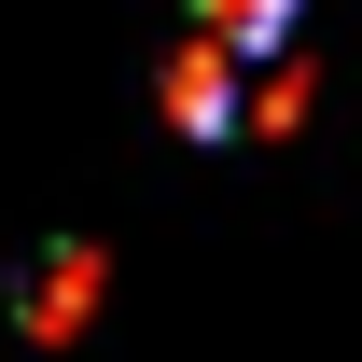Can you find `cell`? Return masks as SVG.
I'll use <instances>...</instances> for the list:
<instances>
[{
    "label": "cell",
    "instance_id": "cell-1",
    "mask_svg": "<svg viewBox=\"0 0 362 362\" xmlns=\"http://www.w3.org/2000/svg\"><path fill=\"white\" fill-rule=\"evenodd\" d=\"M237 70H251L237 42H209V28H181V56H168V126H181V139H237V126H251V98H237Z\"/></svg>",
    "mask_w": 362,
    "mask_h": 362
},
{
    "label": "cell",
    "instance_id": "cell-2",
    "mask_svg": "<svg viewBox=\"0 0 362 362\" xmlns=\"http://www.w3.org/2000/svg\"><path fill=\"white\" fill-rule=\"evenodd\" d=\"M84 307H98V251L56 237L42 265H28V293H14V334H84Z\"/></svg>",
    "mask_w": 362,
    "mask_h": 362
},
{
    "label": "cell",
    "instance_id": "cell-3",
    "mask_svg": "<svg viewBox=\"0 0 362 362\" xmlns=\"http://www.w3.org/2000/svg\"><path fill=\"white\" fill-rule=\"evenodd\" d=\"M195 28L237 56H293V28H307V0H195Z\"/></svg>",
    "mask_w": 362,
    "mask_h": 362
},
{
    "label": "cell",
    "instance_id": "cell-4",
    "mask_svg": "<svg viewBox=\"0 0 362 362\" xmlns=\"http://www.w3.org/2000/svg\"><path fill=\"white\" fill-rule=\"evenodd\" d=\"M293 126H307V56H279L265 98H251V139H293Z\"/></svg>",
    "mask_w": 362,
    "mask_h": 362
}]
</instances>
